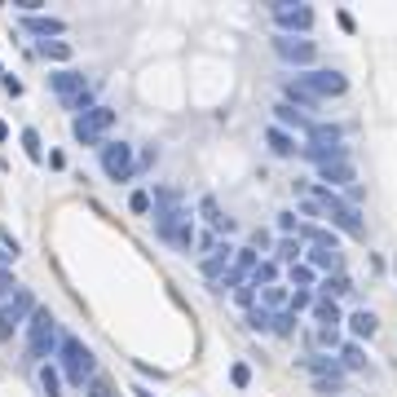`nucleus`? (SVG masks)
<instances>
[{
	"instance_id": "9",
	"label": "nucleus",
	"mask_w": 397,
	"mask_h": 397,
	"mask_svg": "<svg viewBox=\"0 0 397 397\" xmlns=\"http://www.w3.org/2000/svg\"><path fill=\"white\" fill-rule=\"evenodd\" d=\"M102 173L111 177V182H132V173H137V155H132L128 141H102Z\"/></svg>"
},
{
	"instance_id": "8",
	"label": "nucleus",
	"mask_w": 397,
	"mask_h": 397,
	"mask_svg": "<svg viewBox=\"0 0 397 397\" xmlns=\"http://www.w3.org/2000/svg\"><path fill=\"white\" fill-rule=\"evenodd\" d=\"M270 18H274V27H279V35H305L309 27H314V9L292 5V0H274Z\"/></svg>"
},
{
	"instance_id": "44",
	"label": "nucleus",
	"mask_w": 397,
	"mask_h": 397,
	"mask_svg": "<svg viewBox=\"0 0 397 397\" xmlns=\"http://www.w3.org/2000/svg\"><path fill=\"white\" fill-rule=\"evenodd\" d=\"M0 141H9V124H5V119H0Z\"/></svg>"
},
{
	"instance_id": "5",
	"label": "nucleus",
	"mask_w": 397,
	"mask_h": 397,
	"mask_svg": "<svg viewBox=\"0 0 397 397\" xmlns=\"http://www.w3.org/2000/svg\"><path fill=\"white\" fill-rule=\"evenodd\" d=\"M309 146H300V155L314 164H327V159H349V146H344V132L335 124H309Z\"/></svg>"
},
{
	"instance_id": "2",
	"label": "nucleus",
	"mask_w": 397,
	"mask_h": 397,
	"mask_svg": "<svg viewBox=\"0 0 397 397\" xmlns=\"http://www.w3.org/2000/svg\"><path fill=\"white\" fill-rule=\"evenodd\" d=\"M58 340H62V331H58V318H53L44 305H35L31 318H27V358H31L35 367L49 362V358L58 353Z\"/></svg>"
},
{
	"instance_id": "43",
	"label": "nucleus",
	"mask_w": 397,
	"mask_h": 397,
	"mask_svg": "<svg viewBox=\"0 0 397 397\" xmlns=\"http://www.w3.org/2000/svg\"><path fill=\"white\" fill-rule=\"evenodd\" d=\"M318 393H340V380H318Z\"/></svg>"
},
{
	"instance_id": "21",
	"label": "nucleus",
	"mask_w": 397,
	"mask_h": 397,
	"mask_svg": "<svg viewBox=\"0 0 397 397\" xmlns=\"http://www.w3.org/2000/svg\"><path fill=\"white\" fill-rule=\"evenodd\" d=\"M35 380H40V393H44V397H62V371H58L53 362H40V367H35Z\"/></svg>"
},
{
	"instance_id": "15",
	"label": "nucleus",
	"mask_w": 397,
	"mask_h": 397,
	"mask_svg": "<svg viewBox=\"0 0 397 397\" xmlns=\"http://www.w3.org/2000/svg\"><path fill=\"white\" fill-rule=\"evenodd\" d=\"M199 212H203V221L212 225V234H230V230H234V216H225V212H221V203H216L212 195H203V199H199Z\"/></svg>"
},
{
	"instance_id": "41",
	"label": "nucleus",
	"mask_w": 397,
	"mask_h": 397,
	"mask_svg": "<svg viewBox=\"0 0 397 397\" xmlns=\"http://www.w3.org/2000/svg\"><path fill=\"white\" fill-rule=\"evenodd\" d=\"M0 84H5V93H9V98H22V80H14V76H0Z\"/></svg>"
},
{
	"instance_id": "31",
	"label": "nucleus",
	"mask_w": 397,
	"mask_h": 397,
	"mask_svg": "<svg viewBox=\"0 0 397 397\" xmlns=\"http://www.w3.org/2000/svg\"><path fill=\"white\" fill-rule=\"evenodd\" d=\"M362 362H367V358H362V344H358V340L340 349V367H344V371H358Z\"/></svg>"
},
{
	"instance_id": "20",
	"label": "nucleus",
	"mask_w": 397,
	"mask_h": 397,
	"mask_svg": "<svg viewBox=\"0 0 397 397\" xmlns=\"http://www.w3.org/2000/svg\"><path fill=\"white\" fill-rule=\"evenodd\" d=\"M305 371H314L318 380H344V367H340V358H331V353H318V358H309Z\"/></svg>"
},
{
	"instance_id": "37",
	"label": "nucleus",
	"mask_w": 397,
	"mask_h": 397,
	"mask_svg": "<svg viewBox=\"0 0 397 397\" xmlns=\"http://www.w3.org/2000/svg\"><path fill=\"white\" fill-rule=\"evenodd\" d=\"M128 208L137 212V216H146V212H150V195H146V190H132V195H128Z\"/></svg>"
},
{
	"instance_id": "30",
	"label": "nucleus",
	"mask_w": 397,
	"mask_h": 397,
	"mask_svg": "<svg viewBox=\"0 0 397 397\" xmlns=\"http://www.w3.org/2000/svg\"><path fill=\"white\" fill-rule=\"evenodd\" d=\"M22 150H27V159H35V164L44 159V146H40V132L35 128H22Z\"/></svg>"
},
{
	"instance_id": "38",
	"label": "nucleus",
	"mask_w": 397,
	"mask_h": 397,
	"mask_svg": "<svg viewBox=\"0 0 397 397\" xmlns=\"http://www.w3.org/2000/svg\"><path fill=\"white\" fill-rule=\"evenodd\" d=\"M314 335H318V344H322V349H335V344H340V327H318Z\"/></svg>"
},
{
	"instance_id": "42",
	"label": "nucleus",
	"mask_w": 397,
	"mask_h": 397,
	"mask_svg": "<svg viewBox=\"0 0 397 397\" xmlns=\"http://www.w3.org/2000/svg\"><path fill=\"white\" fill-rule=\"evenodd\" d=\"M279 230L292 238V230H296V212H283V216H279Z\"/></svg>"
},
{
	"instance_id": "28",
	"label": "nucleus",
	"mask_w": 397,
	"mask_h": 397,
	"mask_svg": "<svg viewBox=\"0 0 397 397\" xmlns=\"http://www.w3.org/2000/svg\"><path fill=\"white\" fill-rule=\"evenodd\" d=\"M270 331L283 335V340H287V335H296V314H292V309H279V314H274V322H270Z\"/></svg>"
},
{
	"instance_id": "35",
	"label": "nucleus",
	"mask_w": 397,
	"mask_h": 397,
	"mask_svg": "<svg viewBox=\"0 0 397 397\" xmlns=\"http://www.w3.org/2000/svg\"><path fill=\"white\" fill-rule=\"evenodd\" d=\"M230 384H234V389H247V384H252V367L247 362H234L230 367Z\"/></svg>"
},
{
	"instance_id": "29",
	"label": "nucleus",
	"mask_w": 397,
	"mask_h": 397,
	"mask_svg": "<svg viewBox=\"0 0 397 397\" xmlns=\"http://www.w3.org/2000/svg\"><path fill=\"white\" fill-rule=\"evenodd\" d=\"M270 322H274V314H270V309H247V331H256V335H265V331H270Z\"/></svg>"
},
{
	"instance_id": "32",
	"label": "nucleus",
	"mask_w": 397,
	"mask_h": 397,
	"mask_svg": "<svg viewBox=\"0 0 397 397\" xmlns=\"http://www.w3.org/2000/svg\"><path fill=\"white\" fill-rule=\"evenodd\" d=\"M274 256L287 261V265H296V261H300V238H283V243L274 247Z\"/></svg>"
},
{
	"instance_id": "17",
	"label": "nucleus",
	"mask_w": 397,
	"mask_h": 397,
	"mask_svg": "<svg viewBox=\"0 0 397 397\" xmlns=\"http://www.w3.org/2000/svg\"><path fill=\"white\" fill-rule=\"evenodd\" d=\"M265 141H270V150L279 155V159H292V155H300L296 137H292V132H283L279 124H274V128H265Z\"/></svg>"
},
{
	"instance_id": "13",
	"label": "nucleus",
	"mask_w": 397,
	"mask_h": 397,
	"mask_svg": "<svg viewBox=\"0 0 397 397\" xmlns=\"http://www.w3.org/2000/svg\"><path fill=\"white\" fill-rule=\"evenodd\" d=\"M230 265H234V247L230 243H216V252H208V256H203L199 261V274H203V279H221V274L225 270H230Z\"/></svg>"
},
{
	"instance_id": "36",
	"label": "nucleus",
	"mask_w": 397,
	"mask_h": 397,
	"mask_svg": "<svg viewBox=\"0 0 397 397\" xmlns=\"http://www.w3.org/2000/svg\"><path fill=\"white\" fill-rule=\"evenodd\" d=\"M234 305H243V309H256V287H252V283L234 287Z\"/></svg>"
},
{
	"instance_id": "19",
	"label": "nucleus",
	"mask_w": 397,
	"mask_h": 397,
	"mask_svg": "<svg viewBox=\"0 0 397 397\" xmlns=\"http://www.w3.org/2000/svg\"><path fill=\"white\" fill-rule=\"evenodd\" d=\"M287 287H292V292H314V287H318V274L309 270L305 261H296V265H287Z\"/></svg>"
},
{
	"instance_id": "34",
	"label": "nucleus",
	"mask_w": 397,
	"mask_h": 397,
	"mask_svg": "<svg viewBox=\"0 0 397 397\" xmlns=\"http://www.w3.org/2000/svg\"><path fill=\"white\" fill-rule=\"evenodd\" d=\"M287 309H292V314H305V309H314V292H292Z\"/></svg>"
},
{
	"instance_id": "27",
	"label": "nucleus",
	"mask_w": 397,
	"mask_h": 397,
	"mask_svg": "<svg viewBox=\"0 0 397 397\" xmlns=\"http://www.w3.org/2000/svg\"><path fill=\"white\" fill-rule=\"evenodd\" d=\"M344 292H353V283H349L344 274H327V279L314 287V296H327V300H331V296H344Z\"/></svg>"
},
{
	"instance_id": "18",
	"label": "nucleus",
	"mask_w": 397,
	"mask_h": 397,
	"mask_svg": "<svg viewBox=\"0 0 397 397\" xmlns=\"http://www.w3.org/2000/svg\"><path fill=\"white\" fill-rule=\"evenodd\" d=\"M261 309H270V314H279V309H287V300H292V287L287 283H274V287H261L256 292Z\"/></svg>"
},
{
	"instance_id": "16",
	"label": "nucleus",
	"mask_w": 397,
	"mask_h": 397,
	"mask_svg": "<svg viewBox=\"0 0 397 397\" xmlns=\"http://www.w3.org/2000/svg\"><path fill=\"white\" fill-rule=\"evenodd\" d=\"M309 270L344 274V256H340V247H314V252H309Z\"/></svg>"
},
{
	"instance_id": "23",
	"label": "nucleus",
	"mask_w": 397,
	"mask_h": 397,
	"mask_svg": "<svg viewBox=\"0 0 397 397\" xmlns=\"http://www.w3.org/2000/svg\"><path fill=\"white\" fill-rule=\"evenodd\" d=\"M274 119H279V128L287 132V128H296V132H309V119L296 111V106H287V102H279L274 106Z\"/></svg>"
},
{
	"instance_id": "14",
	"label": "nucleus",
	"mask_w": 397,
	"mask_h": 397,
	"mask_svg": "<svg viewBox=\"0 0 397 397\" xmlns=\"http://www.w3.org/2000/svg\"><path fill=\"white\" fill-rule=\"evenodd\" d=\"M22 31L40 35V40H58V35L67 31V22L53 18V14H31V18H22Z\"/></svg>"
},
{
	"instance_id": "3",
	"label": "nucleus",
	"mask_w": 397,
	"mask_h": 397,
	"mask_svg": "<svg viewBox=\"0 0 397 397\" xmlns=\"http://www.w3.org/2000/svg\"><path fill=\"white\" fill-rule=\"evenodd\" d=\"M58 362H62V376L67 384H76V389H84L93 376H98V362H93V349L80 340V335H62L58 340Z\"/></svg>"
},
{
	"instance_id": "40",
	"label": "nucleus",
	"mask_w": 397,
	"mask_h": 397,
	"mask_svg": "<svg viewBox=\"0 0 397 397\" xmlns=\"http://www.w3.org/2000/svg\"><path fill=\"white\" fill-rule=\"evenodd\" d=\"M0 247H5L9 256H18V252H22V247H18V238H14V230H0Z\"/></svg>"
},
{
	"instance_id": "1",
	"label": "nucleus",
	"mask_w": 397,
	"mask_h": 397,
	"mask_svg": "<svg viewBox=\"0 0 397 397\" xmlns=\"http://www.w3.org/2000/svg\"><path fill=\"white\" fill-rule=\"evenodd\" d=\"M300 195L314 199L318 208H322V221H331L335 230H344L349 238H362V212H358L353 199L335 195V190H327V186H309V190H300Z\"/></svg>"
},
{
	"instance_id": "33",
	"label": "nucleus",
	"mask_w": 397,
	"mask_h": 397,
	"mask_svg": "<svg viewBox=\"0 0 397 397\" xmlns=\"http://www.w3.org/2000/svg\"><path fill=\"white\" fill-rule=\"evenodd\" d=\"M84 397H115V393H111V380H106V376H93L89 384H84Z\"/></svg>"
},
{
	"instance_id": "39",
	"label": "nucleus",
	"mask_w": 397,
	"mask_h": 397,
	"mask_svg": "<svg viewBox=\"0 0 397 397\" xmlns=\"http://www.w3.org/2000/svg\"><path fill=\"white\" fill-rule=\"evenodd\" d=\"M18 292V283H14V274H9L5 270V265H0V300H9V296H14Z\"/></svg>"
},
{
	"instance_id": "25",
	"label": "nucleus",
	"mask_w": 397,
	"mask_h": 397,
	"mask_svg": "<svg viewBox=\"0 0 397 397\" xmlns=\"http://www.w3.org/2000/svg\"><path fill=\"white\" fill-rule=\"evenodd\" d=\"M35 53H40L44 62H71V53H76V49H71L67 40H40V44H35Z\"/></svg>"
},
{
	"instance_id": "7",
	"label": "nucleus",
	"mask_w": 397,
	"mask_h": 397,
	"mask_svg": "<svg viewBox=\"0 0 397 397\" xmlns=\"http://www.w3.org/2000/svg\"><path fill=\"white\" fill-rule=\"evenodd\" d=\"M31 309H35V296L27 292V287H18V292L9 296L5 305H0V344H9V340H14V331L31 318Z\"/></svg>"
},
{
	"instance_id": "10",
	"label": "nucleus",
	"mask_w": 397,
	"mask_h": 397,
	"mask_svg": "<svg viewBox=\"0 0 397 397\" xmlns=\"http://www.w3.org/2000/svg\"><path fill=\"white\" fill-rule=\"evenodd\" d=\"M274 53L292 67H314V58H318L314 40H305V35H274Z\"/></svg>"
},
{
	"instance_id": "26",
	"label": "nucleus",
	"mask_w": 397,
	"mask_h": 397,
	"mask_svg": "<svg viewBox=\"0 0 397 397\" xmlns=\"http://www.w3.org/2000/svg\"><path fill=\"white\" fill-rule=\"evenodd\" d=\"M247 283L256 287V292H261V287H274V283H279V261H256V270H252Z\"/></svg>"
},
{
	"instance_id": "11",
	"label": "nucleus",
	"mask_w": 397,
	"mask_h": 397,
	"mask_svg": "<svg viewBox=\"0 0 397 397\" xmlns=\"http://www.w3.org/2000/svg\"><path fill=\"white\" fill-rule=\"evenodd\" d=\"M358 182V173H353V164L349 159H327V164H318V186H327V190H353Z\"/></svg>"
},
{
	"instance_id": "6",
	"label": "nucleus",
	"mask_w": 397,
	"mask_h": 397,
	"mask_svg": "<svg viewBox=\"0 0 397 397\" xmlns=\"http://www.w3.org/2000/svg\"><path fill=\"white\" fill-rule=\"evenodd\" d=\"M111 124H115L111 106H93V111H84V115L71 119V137H76L80 146H102L106 132H111Z\"/></svg>"
},
{
	"instance_id": "4",
	"label": "nucleus",
	"mask_w": 397,
	"mask_h": 397,
	"mask_svg": "<svg viewBox=\"0 0 397 397\" xmlns=\"http://www.w3.org/2000/svg\"><path fill=\"white\" fill-rule=\"evenodd\" d=\"M292 84L305 93V98H314V102L344 98V93H349V80L340 76V71H331V67H309V71H300Z\"/></svg>"
},
{
	"instance_id": "12",
	"label": "nucleus",
	"mask_w": 397,
	"mask_h": 397,
	"mask_svg": "<svg viewBox=\"0 0 397 397\" xmlns=\"http://www.w3.org/2000/svg\"><path fill=\"white\" fill-rule=\"evenodd\" d=\"M80 89H89L80 71H71V67H62V71H49V93H58L62 102H71Z\"/></svg>"
},
{
	"instance_id": "24",
	"label": "nucleus",
	"mask_w": 397,
	"mask_h": 397,
	"mask_svg": "<svg viewBox=\"0 0 397 397\" xmlns=\"http://www.w3.org/2000/svg\"><path fill=\"white\" fill-rule=\"evenodd\" d=\"M376 314H371V309H358L353 318H349V331H353V340H371V335H376Z\"/></svg>"
},
{
	"instance_id": "22",
	"label": "nucleus",
	"mask_w": 397,
	"mask_h": 397,
	"mask_svg": "<svg viewBox=\"0 0 397 397\" xmlns=\"http://www.w3.org/2000/svg\"><path fill=\"white\" fill-rule=\"evenodd\" d=\"M309 314H314L318 327H340V305L327 300V296H314V309H309Z\"/></svg>"
},
{
	"instance_id": "45",
	"label": "nucleus",
	"mask_w": 397,
	"mask_h": 397,
	"mask_svg": "<svg viewBox=\"0 0 397 397\" xmlns=\"http://www.w3.org/2000/svg\"><path fill=\"white\" fill-rule=\"evenodd\" d=\"M132 393H137V397H155V393H150V389H132Z\"/></svg>"
}]
</instances>
